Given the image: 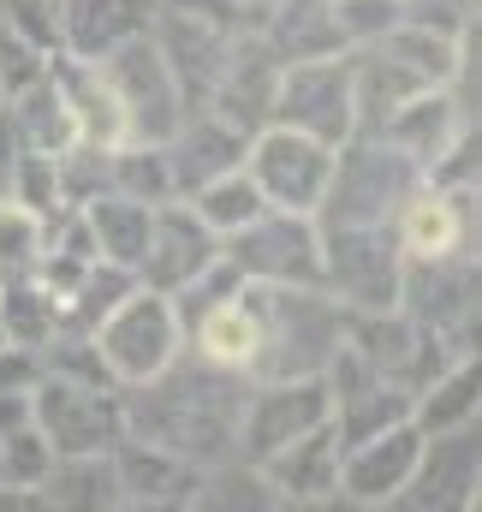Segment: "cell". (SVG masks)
Masks as SVG:
<instances>
[{"label":"cell","mask_w":482,"mask_h":512,"mask_svg":"<svg viewBox=\"0 0 482 512\" xmlns=\"http://www.w3.org/2000/svg\"><path fill=\"white\" fill-rule=\"evenodd\" d=\"M114 191L137 203H173V173H167V149L161 143H120L114 149Z\"/></svg>","instance_id":"33"},{"label":"cell","mask_w":482,"mask_h":512,"mask_svg":"<svg viewBox=\"0 0 482 512\" xmlns=\"http://www.w3.org/2000/svg\"><path fill=\"white\" fill-rule=\"evenodd\" d=\"M399 268L405 256L393 227H322V292L346 310H393Z\"/></svg>","instance_id":"11"},{"label":"cell","mask_w":482,"mask_h":512,"mask_svg":"<svg viewBox=\"0 0 482 512\" xmlns=\"http://www.w3.org/2000/svg\"><path fill=\"white\" fill-rule=\"evenodd\" d=\"M393 310L405 322H417L423 334H435L453 358L477 352V256L405 262Z\"/></svg>","instance_id":"8"},{"label":"cell","mask_w":482,"mask_h":512,"mask_svg":"<svg viewBox=\"0 0 482 512\" xmlns=\"http://www.w3.org/2000/svg\"><path fill=\"white\" fill-rule=\"evenodd\" d=\"M423 441H429V435L405 417V423H387L381 435H369L358 447H346V459H340V495L358 501V507L393 501V495L405 489V477L417 471Z\"/></svg>","instance_id":"18"},{"label":"cell","mask_w":482,"mask_h":512,"mask_svg":"<svg viewBox=\"0 0 482 512\" xmlns=\"http://www.w3.org/2000/svg\"><path fill=\"white\" fill-rule=\"evenodd\" d=\"M221 256V233L185 203V197H173V203H155V227H149V251L137 262V286H149V292H185L209 262Z\"/></svg>","instance_id":"16"},{"label":"cell","mask_w":482,"mask_h":512,"mask_svg":"<svg viewBox=\"0 0 482 512\" xmlns=\"http://www.w3.org/2000/svg\"><path fill=\"white\" fill-rule=\"evenodd\" d=\"M0 131H6L12 149H30V155H66V149L78 143L72 108H66V96H60L54 78H36V84H24L18 96H6Z\"/></svg>","instance_id":"24"},{"label":"cell","mask_w":482,"mask_h":512,"mask_svg":"<svg viewBox=\"0 0 482 512\" xmlns=\"http://www.w3.org/2000/svg\"><path fill=\"white\" fill-rule=\"evenodd\" d=\"M465 131H477V66H465L453 84H441V90H423V96H411L405 108H393L387 120H381V137L417 167V173H429Z\"/></svg>","instance_id":"13"},{"label":"cell","mask_w":482,"mask_h":512,"mask_svg":"<svg viewBox=\"0 0 482 512\" xmlns=\"http://www.w3.org/2000/svg\"><path fill=\"white\" fill-rule=\"evenodd\" d=\"M185 203H191V209H197V215H203L221 239H227V233H239V227H250V221L268 209V203H262V191H256V179H250L244 167H233V173H215V179H209V185H197Z\"/></svg>","instance_id":"32"},{"label":"cell","mask_w":482,"mask_h":512,"mask_svg":"<svg viewBox=\"0 0 482 512\" xmlns=\"http://www.w3.org/2000/svg\"><path fill=\"white\" fill-rule=\"evenodd\" d=\"M0 197H6L12 209H24L30 221H48L54 209H66V191H60V155L12 149L6 167H0Z\"/></svg>","instance_id":"31"},{"label":"cell","mask_w":482,"mask_h":512,"mask_svg":"<svg viewBox=\"0 0 482 512\" xmlns=\"http://www.w3.org/2000/svg\"><path fill=\"white\" fill-rule=\"evenodd\" d=\"M268 126L304 131V137L340 149V143L358 131V102H352L346 48H340V54H316V60H286V66L274 72Z\"/></svg>","instance_id":"6"},{"label":"cell","mask_w":482,"mask_h":512,"mask_svg":"<svg viewBox=\"0 0 482 512\" xmlns=\"http://www.w3.org/2000/svg\"><path fill=\"white\" fill-rule=\"evenodd\" d=\"M0 512H60V507L48 501L42 483H36V489H6V483H0Z\"/></svg>","instance_id":"40"},{"label":"cell","mask_w":482,"mask_h":512,"mask_svg":"<svg viewBox=\"0 0 482 512\" xmlns=\"http://www.w3.org/2000/svg\"><path fill=\"white\" fill-rule=\"evenodd\" d=\"M155 24V0H60V54L102 60Z\"/></svg>","instance_id":"23"},{"label":"cell","mask_w":482,"mask_h":512,"mask_svg":"<svg viewBox=\"0 0 482 512\" xmlns=\"http://www.w3.org/2000/svg\"><path fill=\"white\" fill-rule=\"evenodd\" d=\"M0 24H12L42 54H60V0H0Z\"/></svg>","instance_id":"36"},{"label":"cell","mask_w":482,"mask_h":512,"mask_svg":"<svg viewBox=\"0 0 482 512\" xmlns=\"http://www.w3.org/2000/svg\"><path fill=\"white\" fill-rule=\"evenodd\" d=\"M125 393V435L209 471L221 459H239V405L244 387H233L227 370L197 364L191 352L143 387H120Z\"/></svg>","instance_id":"1"},{"label":"cell","mask_w":482,"mask_h":512,"mask_svg":"<svg viewBox=\"0 0 482 512\" xmlns=\"http://www.w3.org/2000/svg\"><path fill=\"white\" fill-rule=\"evenodd\" d=\"M477 477H482L477 423L471 429H447V435L423 441V459L405 477V489L369 512H477Z\"/></svg>","instance_id":"14"},{"label":"cell","mask_w":482,"mask_h":512,"mask_svg":"<svg viewBox=\"0 0 482 512\" xmlns=\"http://www.w3.org/2000/svg\"><path fill=\"white\" fill-rule=\"evenodd\" d=\"M48 78L60 84L66 108H72V131L78 143L90 149H120L125 143V114H120V96L102 72V60H72V54H54L48 60Z\"/></svg>","instance_id":"22"},{"label":"cell","mask_w":482,"mask_h":512,"mask_svg":"<svg viewBox=\"0 0 482 512\" xmlns=\"http://www.w3.org/2000/svg\"><path fill=\"white\" fill-rule=\"evenodd\" d=\"M334 417V393L328 376H286V382H250L239 405V459L262 465L268 453H280L286 441H298L304 429Z\"/></svg>","instance_id":"12"},{"label":"cell","mask_w":482,"mask_h":512,"mask_svg":"<svg viewBox=\"0 0 482 512\" xmlns=\"http://www.w3.org/2000/svg\"><path fill=\"white\" fill-rule=\"evenodd\" d=\"M185 352L209 370H227V376H250L256 352H262V322H256V304H250V280H244L239 298L227 304H209L203 316L185 322Z\"/></svg>","instance_id":"21"},{"label":"cell","mask_w":482,"mask_h":512,"mask_svg":"<svg viewBox=\"0 0 482 512\" xmlns=\"http://www.w3.org/2000/svg\"><path fill=\"white\" fill-rule=\"evenodd\" d=\"M36 262V221L0 197V274H30Z\"/></svg>","instance_id":"38"},{"label":"cell","mask_w":482,"mask_h":512,"mask_svg":"<svg viewBox=\"0 0 482 512\" xmlns=\"http://www.w3.org/2000/svg\"><path fill=\"white\" fill-rule=\"evenodd\" d=\"M48 501L60 512H114L120 507V471H114V453H96V459H54V471L42 477Z\"/></svg>","instance_id":"30"},{"label":"cell","mask_w":482,"mask_h":512,"mask_svg":"<svg viewBox=\"0 0 482 512\" xmlns=\"http://www.w3.org/2000/svg\"><path fill=\"white\" fill-rule=\"evenodd\" d=\"M48 471H54V447L42 441L36 423H18L0 435V483L6 489H36Z\"/></svg>","instance_id":"34"},{"label":"cell","mask_w":482,"mask_h":512,"mask_svg":"<svg viewBox=\"0 0 482 512\" xmlns=\"http://www.w3.org/2000/svg\"><path fill=\"white\" fill-rule=\"evenodd\" d=\"M328 376V393H334V429H340V447H358L369 435H381L387 423H405L411 417V387L369 370L363 358H352L346 346L334 352V364L322 370Z\"/></svg>","instance_id":"17"},{"label":"cell","mask_w":482,"mask_h":512,"mask_svg":"<svg viewBox=\"0 0 482 512\" xmlns=\"http://www.w3.org/2000/svg\"><path fill=\"white\" fill-rule=\"evenodd\" d=\"M84 221H90V239H96V262H114V268H131L149 251V227H155V209L137 203V197H120V191H102L90 203H78Z\"/></svg>","instance_id":"25"},{"label":"cell","mask_w":482,"mask_h":512,"mask_svg":"<svg viewBox=\"0 0 482 512\" xmlns=\"http://www.w3.org/2000/svg\"><path fill=\"white\" fill-rule=\"evenodd\" d=\"M0 346H6V334H0Z\"/></svg>","instance_id":"43"},{"label":"cell","mask_w":482,"mask_h":512,"mask_svg":"<svg viewBox=\"0 0 482 512\" xmlns=\"http://www.w3.org/2000/svg\"><path fill=\"white\" fill-rule=\"evenodd\" d=\"M328 12L346 48H369L405 24V0H328Z\"/></svg>","instance_id":"35"},{"label":"cell","mask_w":482,"mask_h":512,"mask_svg":"<svg viewBox=\"0 0 482 512\" xmlns=\"http://www.w3.org/2000/svg\"><path fill=\"white\" fill-rule=\"evenodd\" d=\"M114 512H191V507H185V501H137V495H120Z\"/></svg>","instance_id":"41"},{"label":"cell","mask_w":482,"mask_h":512,"mask_svg":"<svg viewBox=\"0 0 482 512\" xmlns=\"http://www.w3.org/2000/svg\"><path fill=\"white\" fill-rule=\"evenodd\" d=\"M90 346H96V358H102L114 387H143L185 358V322H179L167 292L131 286L120 304L90 328Z\"/></svg>","instance_id":"4"},{"label":"cell","mask_w":482,"mask_h":512,"mask_svg":"<svg viewBox=\"0 0 482 512\" xmlns=\"http://www.w3.org/2000/svg\"><path fill=\"white\" fill-rule=\"evenodd\" d=\"M48 60H54V54H42L36 42H24L12 24H0V90H6V96H18L24 84L48 78Z\"/></svg>","instance_id":"37"},{"label":"cell","mask_w":482,"mask_h":512,"mask_svg":"<svg viewBox=\"0 0 482 512\" xmlns=\"http://www.w3.org/2000/svg\"><path fill=\"white\" fill-rule=\"evenodd\" d=\"M477 405H482V364H477V352H465V358H453L429 387H417L411 423H417L423 435L471 429V423H477Z\"/></svg>","instance_id":"26"},{"label":"cell","mask_w":482,"mask_h":512,"mask_svg":"<svg viewBox=\"0 0 482 512\" xmlns=\"http://www.w3.org/2000/svg\"><path fill=\"white\" fill-rule=\"evenodd\" d=\"M0 334L24 352H42L60 334V304L36 274H0Z\"/></svg>","instance_id":"28"},{"label":"cell","mask_w":482,"mask_h":512,"mask_svg":"<svg viewBox=\"0 0 482 512\" xmlns=\"http://www.w3.org/2000/svg\"><path fill=\"white\" fill-rule=\"evenodd\" d=\"M0 108H6V90H0Z\"/></svg>","instance_id":"42"},{"label":"cell","mask_w":482,"mask_h":512,"mask_svg":"<svg viewBox=\"0 0 482 512\" xmlns=\"http://www.w3.org/2000/svg\"><path fill=\"white\" fill-rule=\"evenodd\" d=\"M191 512H286V501L274 495V483L256 471V465H244V459H221V465H209L203 477H197V489H191Z\"/></svg>","instance_id":"29"},{"label":"cell","mask_w":482,"mask_h":512,"mask_svg":"<svg viewBox=\"0 0 482 512\" xmlns=\"http://www.w3.org/2000/svg\"><path fill=\"white\" fill-rule=\"evenodd\" d=\"M221 256L256 286H322V227H316V215L262 209L250 227L221 239Z\"/></svg>","instance_id":"10"},{"label":"cell","mask_w":482,"mask_h":512,"mask_svg":"<svg viewBox=\"0 0 482 512\" xmlns=\"http://www.w3.org/2000/svg\"><path fill=\"white\" fill-rule=\"evenodd\" d=\"M102 72H108V84H114V96H120V114H125V143H167L179 120L191 114V102H185V84H179V72L167 66V54H161V42L143 30V36H131L120 48H108L102 54Z\"/></svg>","instance_id":"7"},{"label":"cell","mask_w":482,"mask_h":512,"mask_svg":"<svg viewBox=\"0 0 482 512\" xmlns=\"http://www.w3.org/2000/svg\"><path fill=\"white\" fill-rule=\"evenodd\" d=\"M393 239L405 262H435V256H477V191H441L417 185L399 215Z\"/></svg>","instance_id":"15"},{"label":"cell","mask_w":482,"mask_h":512,"mask_svg":"<svg viewBox=\"0 0 482 512\" xmlns=\"http://www.w3.org/2000/svg\"><path fill=\"white\" fill-rule=\"evenodd\" d=\"M250 304L262 322V352L250 364V382H286V376H322L334 352L346 346V304L322 286H256Z\"/></svg>","instance_id":"2"},{"label":"cell","mask_w":482,"mask_h":512,"mask_svg":"<svg viewBox=\"0 0 482 512\" xmlns=\"http://www.w3.org/2000/svg\"><path fill=\"white\" fill-rule=\"evenodd\" d=\"M244 173L256 179L262 203L268 209H286V215H316L322 197H328V179H334V149L304 137V131L286 126H256L244 143Z\"/></svg>","instance_id":"9"},{"label":"cell","mask_w":482,"mask_h":512,"mask_svg":"<svg viewBox=\"0 0 482 512\" xmlns=\"http://www.w3.org/2000/svg\"><path fill=\"white\" fill-rule=\"evenodd\" d=\"M417 185H423V173L381 131H352L334 149V179L316 209V227H393L399 203Z\"/></svg>","instance_id":"3"},{"label":"cell","mask_w":482,"mask_h":512,"mask_svg":"<svg viewBox=\"0 0 482 512\" xmlns=\"http://www.w3.org/2000/svg\"><path fill=\"white\" fill-rule=\"evenodd\" d=\"M244 143H250V131L227 126L221 114H209V108H191L179 131L161 143L167 149V173H173V191L179 197H191L197 185H209L215 173H233L244 167Z\"/></svg>","instance_id":"19"},{"label":"cell","mask_w":482,"mask_h":512,"mask_svg":"<svg viewBox=\"0 0 482 512\" xmlns=\"http://www.w3.org/2000/svg\"><path fill=\"white\" fill-rule=\"evenodd\" d=\"M114 471H120V495H137V501H191V489L203 477L197 465H185L137 435H125L114 447Z\"/></svg>","instance_id":"27"},{"label":"cell","mask_w":482,"mask_h":512,"mask_svg":"<svg viewBox=\"0 0 482 512\" xmlns=\"http://www.w3.org/2000/svg\"><path fill=\"white\" fill-rule=\"evenodd\" d=\"M36 376H42L36 352H24V346H0V393H18V387H30Z\"/></svg>","instance_id":"39"},{"label":"cell","mask_w":482,"mask_h":512,"mask_svg":"<svg viewBox=\"0 0 482 512\" xmlns=\"http://www.w3.org/2000/svg\"><path fill=\"white\" fill-rule=\"evenodd\" d=\"M30 423L42 429L54 459H96L125 441V393L114 382L36 376L30 382Z\"/></svg>","instance_id":"5"},{"label":"cell","mask_w":482,"mask_h":512,"mask_svg":"<svg viewBox=\"0 0 482 512\" xmlns=\"http://www.w3.org/2000/svg\"><path fill=\"white\" fill-rule=\"evenodd\" d=\"M340 459H346V447L328 417V423L304 429L298 441H286L280 453H268L256 471L274 483L280 501H328V495H340Z\"/></svg>","instance_id":"20"}]
</instances>
